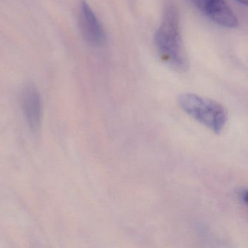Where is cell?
<instances>
[{
	"label": "cell",
	"instance_id": "1",
	"mask_svg": "<svg viewBox=\"0 0 248 248\" xmlns=\"http://www.w3.org/2000/svg\"><path fill=\"white\" fill-rule=\"evenodd\" d=\"M155 46L161 59L177 72H185L188 59L183 46L179 12L175 4L168 2L164 8L162 22L155 36Z\"/></svg>",
	"mask_w": 248,
	"mask_h": 248
},
{
	"label": "cell",
	"instance_id": "2",
	"mask_svg": "<svg viewBox=\"0 0 248 248\" xmlns=\"http://www.w3.org/2000/svg\"><path fill=\"white\" fill-rule=\"evenodd\" d=\"M178 103L187 114L213 133H221L227 123L229 114L226 108L214 100L186 93L178 97Z\"/></svg>",
	"mask_w": 248,
	"mask_h": 248
},
{
	"label": "cell",
	"instance_id": "3",
	"mask_svg": "<svg viewBox=\"0 0 248 248\" xmlns=\"http://www.w3.org/2000/svg\"><path fill=\"white\" fill-rule=\"evenodd\" d=\"M197 9L217 25L236 28L237 18L224 0H191Z\"/></svg>",
	"mask_w": 248,
	"mask_h": 248
},
{
	"label": "cell",
	"instance_id": "4",
	"mask_svg": "<svg viewBox=\"0 0 248 248\" xmlns=\"http://www.w3.org/2000/svg\"><path fill=\"white\" fill-rule=\"evenodd\" d=\"M79 27L82 37L91 46L97 47L105 41V31L102 24L85 1L81 3Z\"/></svg>",
	"mask_w": 248,
	"mask_h": 248
},
{
	"label": "cell",
	"instance_id": "5",
	"mask_svg": "<svg viewBox=\"0 0 248 248\" xmlns=\"http://www.w3.org/2000/svg\"><path fill=\"white\" fill-rule=\"evenodd\" d=\"M23 111L26 120L33 131H37L41 123V99L35 87L29 85L21 97Z\"/></svg>",
	"mask_w": 248,
	"mask_h": 248
},
{
	"label": "cell",
	"instance_id": "6",
	"mask_svg": "<svg viewBox=\"0 0 248 248\" xmlns=\"http://www.w3.org/2000/svg\"><path fill=\"white\" fill-rule=\"evenodd\" d=\"M236 197L242 204H247V190L245 188H240L236 191Z\"/></svg>",
	"mask_w": 248,
	"mask_h": 248
},
{
	"label": "cell",
	"instance_id": "7",
	"mask_svg": "<svg viewBox=\"0 0 248 248\" xmlns=\"http://www.w3.org/2000/svg\"><path fill=\"white\" fill-rule=\"evenodd\" d=\"M238 2L240 3L243 4V5H247L248 4V0H237Z\"/></svg>",
	"mask_w": 248,
	"mask_h": 248
}]
</instances>
